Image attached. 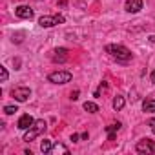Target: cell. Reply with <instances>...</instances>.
<instances>
[{
  "instance_id": "obj_1",
  "label": "cell",
  "mask_w": 155,
  "mask_h": 155,
  "mask_svg": "<svg viewBox=\"0 0 155 155\" xmlns=\"http://www.w3.org/2000/svg\"><path fill=\"white\" fill-rule=\"evenodd\" d=\"M106 51H108L113 58H117L119 62H128V60H131V57H133L128 48L119 46V44H110V46H106Z\"/></svg>"
},
{
  "instance_id": "obj_2",
  "label": "cell",
  "mask_w": 155,
  "mask_h": 155,
  "mask_svg": "<svg viewBox=\"0 0 155 155\" xmlns=\"http://www.w3.org/2000/svg\"><path fill=\"white\" fill-rule=\"evenodd\" d=\"M46 128H48L46 120H42V119H40V120H35V122H33V126L26 131L24 140H26V142H31V140H33V139H37L40 133H44V131H46Z\"/></svg>"
},
{
  "instance_id": "obj_3",
  "label": "cell",
  "mask_w": 155,
  "mask_h": 155,
  "mask_svg": "<svg viewBox=\"0 0 155 155\" xmlns=\"http://www.w3.org/2000/svg\"><path fill=\"white\" fill-rule=\"evenodd\" d=\"M71 77H73V75H71L69 71H55V73H49L48 81L53 82V84H66V82L71 81Z\"/></svg>"
},
{
  "instance_id": "obj_4",
  "label": "cell",
  "mask_w": 155,
  "mask_h": 155,
  "mask_svg": "<svg viewBox=\"0 0 155 155\" xmlns=\"http://www.w3.org/2000/svg\"><path fill=\"white\" fill-rule=\"evenodd\" d=\"M11 97H13L15 101H18V102H26V101L31 97V90L26 88V86H18V88H15V90L11 91Z\"/></svg>"
},
{
  "instance_id": "obj_5",
  "label": "cell",
  "mask_w": 155,
  "mask_h": 155,
  "mask_svg": "<svg viewBox=\"0 0 155 155\" xmlns=\"http://www.w3.org/2000/svg\"><path fill=\"white\" fill-rule=\"evenodd\" d=\"M62 22H64V17H62V15H55V17H40V20H38V24H40L42 28H53V26L62 24Z\"/></svg>"
},
{
  "instance_id": "obj_6",
  "label": "cell",
  "mask_w": 155,
  "mask_h": 155,
  "mask_svg": "<svg viewBox=\"0 0 155 155\" xmlns=\"http://www.w3.org/2000/svg\"><path fill=\"white\" fill-rule=\"evenodd\" d=\"M137 151L139 153H155V142L150 139H142L137 144Z\"/></svg>"
},
{
  "instance_id": "obj_7",
  "label": "cell",
  "mask_w": 155,
  "mask_h": 155,
  "mask_svg": "<svg viewBox=\"0 0 155 155\" xmlns=\"http://www.w3.org/2000/svg\"><path fill=\"white\" fill-rule=\"evenodd\" d=\"M33 122H35L33 117H31L29 113H24V115L18 119V124H17V126H18V130H29V128L33 126Z\"/></svg>"
},
{
  "instance_id": "obj_8",
  "label": "cell",
  "mask_w": 155,
  "mask_h": 155,
  "mask_svg": "<svg viewBox=\"0 0 155 155\" xmlns=\"http://www.w3.org/2000/svg\"><path fill=\"white\" fill-rule=\"evenodd\" d=\"M15 15L18 18H33V9L29 6H18L15 9Z\"/></svg>"
},
{
  "instance_id": "obj_9",
  "label": "cell",
  "mask_w": 155,
  "mask_h": 155,
  "mask_svg": "<svg viewBox=\"0 0 155 155\" xmlns=\"http://www.w3.org/2000/svg\"><path fill=\"white\" fill-rule=\"evenodd\" d=\"M124 8L128 13H139L142 9V0H128Z\"/></svg>"
},
{
  "instance_id": "obj_10",
  "label": "cell",
  "mask_w": 155,
  "mask_h": 155,
  "mask_svg": "<svg viewBox=\"0 0 155 155\" xmlns=\"http://www.w3.org/2000/svg\"><path fill=\"white\" fill-rule=\"evenodd\" d=\"M51 58H53V62H64V60L68 58V49H66V48H58V49H55L53 55H51Z\"/></svg>"
},
{
  "instance_id": "obj_11",
  "label": "cell",
  "mask_w": 155,
  "mask_h": 155,
  "mask_svg": "<svg viewBox=\"0 0 155 155\" xmlns=\"http://www.w3.org/2000/svg\"><path fill=\"white\" fill-rule=\"evenodd\" d=\"M49 153H53V155H58V153L69 155V150H68V146H64V144H53V148H51Z\"/></svg>"
},
{
  "instance_id": "obj_12",
  "label": "cell",
  "mask_w": 155,
  "mask_h": 155,
  "mask_svg": "<svg viewBox=\"0 0 155 155\" xmlns=\"http://www.w3.org/2000/svg\"><path fill=\"white\" fill-rule=\"evenodd\" d=\"M142 110L146 113H155V99H146L142 102Z\"/></svg>"
},
{
  "instance_id": "obj_13",
  "label": "cell",
  "mask_w": 155,
  "mask_h": 155,
  "mask_svg": "<svg viewBox=\"0 0 155 155\" xmlns=\"http://www.w3.org/2000/svg\"><path fill=\"white\" fill-rule=\"evenodd\" d=\"M119 130H120V122L108 126V128H106V131H108V139H110V140H115V131H119Z\"/></svg>"
},
{
  "instance_id": "obj_14",
  "label": "cell",
  "mask_w": 155,
  "mask_h": 155,
  "mask_svg": "<svg viewBox=\"0 0 155 155\" xmlns=\"http://www.w3.org/2000/svg\"><path fill=\"white\" fill-rule=\"evenodd\" d=\"M122 108H124V97L117 95V97L113 99V110H115V111H119V110H122Z\"/></svg>"
},
{
  "instance_id": "obj_15",
  "label": "cell",
  "mask_w": 155,
  "mask_h": 155,
  "mask_svg": "<svg viewBox=\"0 0 155 155\" xmlns=\"http://www.w3.org/2000/svg\"><path fill=\"white\" fill-rule=\"evenodd\" d=\"M51 148H53L51 140L44 139V140H42V144H40V151H42V153H49V151H51Z\"/></svg>"
},
{
  "instance_id": "obj_16",
  "label": "cell",
  "mask_w": 155,
  "mask_h": 155,
  "mask_svg": "<svg viewBox=\"0 0 155 155\" xmlns=\"http://www.w3.org/2000/svg\"><path fill=\"white\" fill-rule=\"evenodd\" d=\"M84 110H86L88 113H97V111H99V106H97L95 102H84Z\"/></svg>"
},
{
  "instance_id": "obj_17",
  "label": "cell",
  "mask_w": 155,
  "mask_h": 155,
  "mask_svg": "<svg viewBox=\"0 0 155 155\" xmlns=\"http://www.w3.org/2000/svg\"><path fill=\"white\" fill-rule=\"evenodd\" d=\"M15 111H18L17 106H6V108H4V113H6V115H13Z\"/></svg>"
},
{
  "instance_id": "obj_18",
  "label": "cell",
  "mask_w": 155,
  "mask_h": 155,
  "mask_svg": "<svg viewBox=\"0 0 155 155\" xmlns=\"http://www.w3.org/2000/svg\"><path fill=\"white\" fill-rule=\"evenodd\" d=\"M0 75H2V82H6L8 81V69L4 66H0Z\"/></svg>"
},
{
  "instance_id": "obj_19",
  "label": "cell",
  "mask_w": 155,
  "mask_h": 155,
  "mask_svg": "<svg viewBox=\"0 0 155 155\" xmlns=\"http://www.w3.org/2000/svg\"><path fill=\"white\" fill-rule=\"evenodd\" d=\"M79 99V90H75L73 93H71V101H77Z\"/></svg>"
},
{
  "instance_id": "obj_20",
  "label": "cell",
  "mask_w": 155,
  "mask_h": 155,
  "mask_svg": "<svg viewBox=\"0 0 155 155\" xmlns=\"http://www.w3.org/2000/svg\"><path fill=\"white\" fill-rule=\"evenodd\" d=\"M79 139H81V137L77 135V133H73V135H71V140H73V142H79Z\"/></svg>"
},
{
  "instance_id": "obj_21",
  "label": "cell",
  "mask_w": 155,
  "mask_h": 155,
  "mask_svg": "<svg viewBox=\"0 0 155 155\" xmlns=\"http://www.w3.org/2000/svg\"><path fill=\"white\" fill-rule=\"evenodd\" d=\"M150 126H151V131L155 133V120H150Z\"/></svg>"
},
{
  "instance_id": "obj_22",
  "label": "cell",
  "mask_w": 155,
  "mask_h": 155,
  "mask_svg": "<svg viewBox=\"0 0 155 155\" xmlns=\"http://www.w3.org/2000/svg\"><path fill=\"white\" fill-rule=\"evenodd\" d=\"M150 79H151V82H155V71H151V75H150Z\"/></svg>"
},
{
  "instance_id": "obj_23",
  "label": "cell",
  "mask_w": 155,
  "mask_h": 155,
  "mask_svg": "<svg viewBox=\"0 0 155 155\" xmlns=\"http://www.w3.org/2000/svg\"><path fill=\"white\" fill-rule=\"evenodd\" d=\"M150 42H151V44H155V35H151V37H150Z\"/></svg>"
}]
</instances>
